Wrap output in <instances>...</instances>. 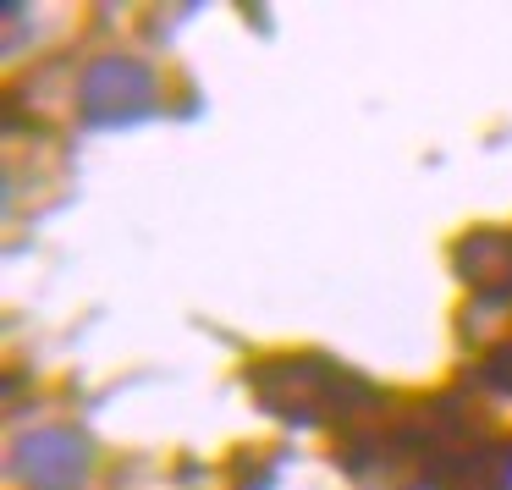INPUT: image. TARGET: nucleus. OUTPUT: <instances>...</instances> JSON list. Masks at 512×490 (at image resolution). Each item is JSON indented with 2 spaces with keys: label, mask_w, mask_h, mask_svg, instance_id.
I'll return each instance as SVG.
<instances>
[{
  "label": "nucleus",
  "mask_w": 512,
  "mask_h": 490,
  "mask_svg": "<svg viewBox=\"0 0 512 490\" xmlns=\"http://www.w3.org/2000/svg\"><path fill=\"white\" fill-rule=\"evenodd\" d=\"M155 111V72L133 56H105L83 78V116L100 127L111 122H138Z\"/></svg>",
  "instance_id": "1"
},
{
  "label": "nucleus",
  "mask_w": 512,
  "mask_h": 490,
  "mask_svg": "<svg viewBox=\"0 0 512 490\" xmlns=\"http://www.w3.org/2000/svg\"><path fill=\"white\" fill-rule=\"evenodd\" d=\"M89 474V446L72 430H34L17 441V479L28 490H72Z\"/></svg>",
  "instance_id": "2"
}]
</instances>
